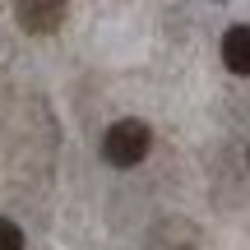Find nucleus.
<instances>
[{"instance_id":"f257e3e1","label":"nucleus","mask_w":250,"mask_h":250,"mask_svg":"<svg viewBox=\"0 0 250 250\" xmlns=\"http://www.w3.org/2000/svg\"><path fill=\"white\" fill-rule=\"evenodd\" d=\"M148 144H153V130L144 121L125 116V121H116L102 134V158H107L111 167H134V162L148 158Z\"/></svg>"},{"instance_id":"f03ea898","label":"nucleus","mask_w":250,"mask_h":250,"mask_svg":"<svg viewBox=\"0 0 250 250\" xmlns=\"http://www.w3.org/2000/svg\"><path fill=\"white\" fill-rule=\"evenodd\" d=\"M14 14H19V28H23V33H56V28L65 23V5L61 0H23Z\"/></svg>"},{"instance_id":"7ed1b4c3","label":"nucleus","mask_w":250,"mask_h":250,"mask_svg":"<svg viewBox=\"0 0 250 250\" xmlns=\"http://www.w3.org/2000/svg\"><path fill=\"white\" fill-rule=\"evenodd\" d=\"M223 65L232 74H250V23L227 28V37H223Z\"/></svg>"},{"instance_id":"20e7f679","label":"nucleus","mask_w":250,"mask_h":250,"mask_svg":"<svg viewBox=\"0 0 250 250\" xmlns=\"http://www.w3.org/2000/svg\"><path fill=\"white\" fill-rule=\"evenodd\" d=\"M0 250H23V232L9 218H0Z\"/></svg>"}]
</instances>
